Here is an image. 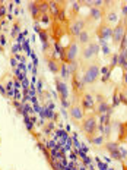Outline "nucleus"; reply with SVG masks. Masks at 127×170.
<instances>
[{
  "label": "nucleus",
  "instance_id": "nucleus-1",
  "mask_svg": "<svg viewBox=\"0 0 127 170\" xmlns=\"http://www.w3.org/2000/svg\"><path fill=\"white\" fill-rule=\"evenodd\" d=\"M98 76H99V66H98V63H92V65H89V66L85 69L83 76H82V81H83L85 85H86V84L91 85V84L97 82Z\"/></svg>",
  "mask_w": 127,
  "mask_h": 170
},
{
  "label": "nucleus",
  "instance_id": "nucleus-2",
  "mask_svg": "<svg viewBox=\"0 0 127 170\" xmlns=\"http://www.w3.org/2000/svg\"><path fill=\"white\" fill-rule=\"evenodd\" d=\"M99 50H101L99 44H97L95 41H91L88 45L83 47V50H82V59L83 60H91V59H94V57L98 56Z\"/></svg>",
  "mask_w": 127,
  "mask_h": 170
},
{
  "label": "nucleus",
  "instance_id": "nucleus-3",
  "mask_svg": "<svg viewBox=\"0 0 127 170\" xmlns=\"http://www.w3.org/2000/svg\"><path fill=\"white\" fill-rule=\"evenodd\" d=\"M97 128H98V123H97V117H95V116H89V117L85 119L83 123H82V129H83L85 134L89 135V138L95 136Z\"/></svg>",
  "mask_w": 127,
  "mask_h": 170
},
{
  "label": "nucleus",
  "instance_id": "nucleus-4",
  "mask_svg": "<svg viewBox=\"0 0 127 170\" xmlns=\"http://www.w3.org/2000/svg\"><path fill=\"white\" fill-rule=\"evenodd\" d=\"M97 35L99 37V40H104L107 41L108 38L113 37V28L105 22V23H101L98 28H97Z\"/></svg>",
  "mask_w": 127,
  "mask_h": 170
},
{
  "label": "nucleus",
  "instance_id": "nucleus-5",
  "mask_svg": "<svg viewBox=\"0 0 127 170\" xmlns=\"http://www.w3.org/2000/svg\"><path fill=\"white\" fill-rule=\"evenodd\" d=\"M78 54H79V45H78L75 41H72V43L69 44V47L66 48V63L75 62L76 57H78Z\"/></svg>",
  "mask_w": 127,
  "mask_h": 170
},
{
  "label": "nucleus",
  "instance_id": "nucleus-6",
  "mask_svg": "<svg viewBox=\"0 0 127 170\" xmlns=\"http://www.w3.org/2000/svg\"><path fill=\"white\" fill-rule=\"evenodd\" d=\"M126 26H124V23L123 22H120L114 29H113V43L116 44V45H120V41H121V38H123V35H124V32H126Z\"/></svg>",
  "mask_w": 127,
  "mask_h": 170
},
{
  "label": "nucleus",
  "instance_id": "nucleus-7",
  "mask_svg": "<svg viewBox=\"0 0 127 170\" xmlns=\"http://www.w3.org/2000/svg\"><path fill=\"white\" fill-rule=\"evenodd\" d=\"M118 147H120V145H118L117 142H107V144H105V148H107V151L111 154L113 159H116V160H123V156H121Z\"/></svg>",
  "mask_w": 127,
  "mask_h": 170
},
{
  "label": "nucleus",
  "instance_id": "nucleus-8",
  "mask_svg": "<svg viewBox=\"0 0 127 170\" xmlns=\"http://www.w3.org/2000/svg\"><path fill=\"white\" fill-rule=\"evenodd\" d=\"M85 23H86V21H83V19H76V22H73V23L70 25V34H72L73 37H79V34L85 29Z\"/></svg>",
  "mask_w": 127,
  "mask_h": 170
},
{
  "label": "nucleus",
  "instance_id": "nucleus-9",
  "mask_svg": "<svg viewBox=\"0 0 127 170\" xmlns=\"http://www.w3.org/2000/svg\"><path fill=\"white\" fill-rule=\"evenodd\" d=\"M56 85H57V91L61 97V100H67V95H69V90H67V85L64 82H61L60 79H56Z\"/></svg>",
  "mask_w": 127,
  "mask_h": 170
},
{
  "label": "nucleus",
  "instance_id": "nucleus-10",
  "mask_svg": "<svg viewBox=\"0 0 127 170\" xmlns=\"http://www.w3.org/2000/svg\"><path fill=\"white\" fill-rule=\"evenodd\" d=\"M95 112H97L98 116H99V114H104V113H110V114H111V113H113V107H111L107 101H101V103H98Z\"/></svg>",
  "mask_w": 127,
  "mask_h": 170
},
{
  "label": "nucleus",
  "instance_id": "nucleus-11",
  "mask_svg": "<svg viewBox=\"0 0 127 170\" xmlns=\"http://www.w3.org/2000/svg\"><path fill=\"white\" fill-rule=\"evenodd\" d=\"M91 32H89V29H83L80 34H79V37H78V43L80 44V45H88L89 43H91Z\"/></svg>",
  "mask_w": 127,
  "mask_h": 170
},
{
  "label": "nucleus",
  "instance_id": "nucleus-12",
  "mask_svg": "<svg viewBox=\"0 0 127 170\" xmlns=\"http://www.w3.org/2000/svg\"><path fill=\"white\" fill-rule=\"evenodd\" d=\"M94 104H95V100L91 94H85L83 98H82V109L83 110H92L94 109Z\"/></svg>",
  "mask_w": 127,
  "mask_h": 170
},
{
  "label": "nucleus",
  "instance_id": "nucleus-13",
  "mask_svg": "<svg viewBox=\"0 0 127 170\" xmlns=\"http://www.w3.org/2000/svg\"><path fill=\"white\" fill-rule=\"evenodd\" d=\"M89 18L91 21H101L102 19V10L101 7H91V12H89Z\"/></svg>",
  "mask_w": 127,
  "mask_h": 170
},
{
  "label": "nucleus",
  "instance_id": "nucleus-14",
  "mask_svg": "<svg viewBox=\"0 0 127 170\" xmlns=\"http://www.w3.org/2000/svg\"><path fill=\"white\" fill-rule=\"evenodd\" d=\"M70 116H72L73 119H76V120L83 119V109L79 107V106H73V107L70 109Z\"/></svg>",
  "mask_w": 127,
  "mask_h": 170
},
{
  "label": "nucleus",
  "instance_id": "nucleus-15",
  "mask_svg": "<svg viewBox=\"0 0 127 170\" xmlns=\"http://www.w3.org/2000/svg\"><path fill=\"white\" fill-rule=\"evenodd\" d=\"M28 9H29V12H31L32 18L38 19V16H39V9H38V3H35V1H31V3H28Z\"/></svg>",
  "mask_w": 127,
  "mask_h": 170
},
{
  "label": "nucleus",
  "instance_id": "nucleus-16",
  "mask_svg": "<svg viewBox=\"0 0 127 170\" xmlns=\"http://www.w3.org/2000/svg\"><path fill=\"white\" fill-rule=\"evenodd\" d=\"M47 65H48V69L53 72V73H59L60 72V65H57V62L54 59H48L47 60Z\"/></svg>",
  "mask_w": 127,
  "mask_h": 170
},
{
  "label": "nucleus",
  "instance_id": "nucleus-17",
  "mask_svg": "<svg viewBox=\"0 0 127 170\" xmlns=\"http://www.w3.org/2000/svg\"><path fill=\"white\" fill-rule=\"evenodd\" d=\"M60 75H61V78H63L64 81L70 78V72H69L67 63H61V65H60Z\"/></svg>",
  "mask_w": 127,
  "mask_h": 170
},
{
  "label": "nucleus",
  "instance_id": "nucleus-18",
  "mask_svg": "<svg viewBox=\"0 0 127 170\" xmlns=\"http://www.w3.org/2000/svg\"><path fill=\"white\" fill-rule=\"evenodd\" d=\"M110 116H111L110 113L99 114V125H102V126H108V125H111V117H110Z\"/></svg>",
  "mask_w": 127,
  "mask_h": 170
},
{
  "label": "nucleus",
  "instance_id": "nucleus-19",
  "mask_svg": "<svg viewBox=\"0 0 127 170\" xmlns=\"http://www.w3.org/2000/svg\"><path fill=\"white\" fill-rule=\"evenodd\" d=\"M104 135H97V136H92V138H89V141L92 142V144H95V145H102L104 144Z\"/></svg>",
  "mask_w": 127,
  "mask_h": 170
},
{
  "label": "nucleus",
  "instance_id": "nucleus-20",
  "mask_svg": "<svg viewBox=\"0 0 127 170\" xmlns=\"http://www.w3.org/2000/svg\"><path fill=\"white\" fill-rule=\"evenodd\" d=\"M126 62H127V48L118 53V66H121V65L126 63Z\"/></svg>",
  "mask_w": 127,
  "mask_h": 170
},
{
  "label": "nucleus",
  "instance_id": "nucleus-21",
  "mask_svg": "<svg viewBox=\"0 0 127 170\" xmlns=\"http://www.w3.org/2000/svg\"><path fill=\"white\" fill-rule=\"evenodd\" d=\"M48 7H50V1H41V3H38V9H39V12H42L44 15H45V12H47Z\"/></svg>",
  "mask_w": 127,
  "mask_h": 170
},
{
  "label": "nucleus",
  "instance_id": "nucleus-22",
  "mask_svg": "<svg viewBox=\"0 0 127 170\" xmlns=\"http://www.w3.org/2000/svg\"><path fill=\"white\" fill-rule=\"evenodd\" d=\"M117 65H118V53H114V54H113V60H111V63H110V70L113 72V69H114Z\"/></svg>",
  "mask_w": 127,
  "mask_h": 170
},
{
  "label": "nucleus",
  "instance_id": "nucleus-23",
  "mask_svg": "<svg viewBox=\"0 0 127 170\" xmlns=\"http://www.w3.org/2000/svg\"><path fill=\"white\" fill-rule=\"evenodd\" d=\"M126 48H127V29L124 32V35H123V38H121V41H120V51H123Z\"/></svg>",
  "mask_w": 127,
  "mask_h": 170
},
{
  "label": "nucleus",
  "instance_id": "nucleus-24",
  "mask_svg": "<svg viewBox=\"0 0 127 170\" xmlns=\"http://www.w3.org/2000/svg\"><path fill=\"white\" fill-rule=\"evenodd\" d=\"M50 10L53 12L54 16H59V7H57V3H56V1H50Z\"/></svg>",
  "mask_w": 127,
  "mask_h": 170
},
{
  "label": "nucleus",
  "instance_id": "nucleus-25",
  "mask_svg": "<svg viewBox=\"0 0 127 170\" xmlns=\"http://www.w3.org/2000/svg\"><path fill=\"white\" fill-rule=\"evenodd\" d=\"M117 21V15H116V12H110L108 15H107V23L110 25L111 22H116Z\"/></svg>",
  "mask_w": 127,
  "mask_h": 170
},
{
  "label": "nucleus",
  "instance_id": "nucleus-26",
  "mask_svg": "<svg viewBox=\"0 0 127 170\" xmlns=\"http://www.w3.org/2000/svg\"><path fill=\"white\" fill-rule=\"evenodd\" d=\"M39 40H41V43H42V44H44V43H48L47 31H44V29H41V31H39Z\"/></svg>",
  "mask_w": 127,
  "mask_h": 170
},
{
  "label": "nucleus",
  "instance_id": "nucleus-27",
  "mask_svg": "<svg viewBox=\"0 0 127 170\" xmlns=\"http://www.w3.org/2000/svg\"><path fill=\"white\" fill-rule=\"evenodd\" d=\"M51 166H53V169L54 170H63V166H61L59 161H56V159L51 160Z\"/></svg>",
  "mask_w": 127,
  "mask_h": 170
},
{
  "label": "nucleus",
  "instance_id": "nucleus-28",
  "mask_svg": "<svg viewBox=\"0 0 127 170\" xmlns=\"http://www.w3.org/2000/svg\"><path fill=\"white\" fill-rule=\"evenodd\" d=\"M38 148H39V150H41V151L44 153V156H45L47 159H50V154H48V151H47V148H45V147H44L42 144H38Z\"/></svg>",
  "mask_w": 127,
  "mask_h": 170
},
{
  "label": "nucleus",
  "instance_id": "nucleus-29",
  "mask_svg": "<svg viewBox=\"0 0 127 170\" xmlns=\"http://www.w3.org/2000/svg\"><path fill=\"white\" fill-rule=\"evenodd\" d=\"M16 32H19V23H15V25H13V28H12V37H15Z\"/></svg>",
  "mask_w": 127,
  "mask_h": 170
},
{
  "label": "nucleus",
  "instance_id": "nucleus-30",
  "mask_svg": "<svg viewBox=\"0 0 127 170\" xmlns=\"http://www.w3.org/2000/svg\"><path fill=\"white\" fill-rule=\"evenodd\" d=\"M79 9H80V3L75 1V3H73V12H75V13H78V10H79Z\"/></svg>",
  "mask_w": 127,
  "mask_h": 170
},
{
  "label": "nucleus",
  "instance_id": "nucleus-31",
  "mask_svg": "<svg viewBox=\"0 0 127 170\" xmlns=\"http://www.w3.org/2000/svg\"><path fill=\"white\" fill-rule=\"evenodd\" d=\"M118 98H120V101H123L124 104H127V97L123 94V92H121V94H118Z\"/></svg>",
  "mask_w": 127,
  "mask_h": 170
},
{
  "label": "nucleus",
  "instance_id": "nucleus-32",
  "mask_svg": "<svg viewBox=\"0 0 127 170\" xmlns=\"http://www.w3.org/2000/svg\"><path fill=\"white\" fill-rule=\"evenodd\" d=\"M121 13H123V16H127V3L121 6Z\"/></svg>",
  "mask_w": 127,
  "mask_h": 170
},
{
  "label": "nucleus",
  "instance_id": "nucleus-33",
  "mask_svg": "<svg viewBox=\"0 0 127 170\" xmlns=\"http://www.w3.org/2000/svg\"><path fill=\"white\" fill-rule=\"evenodd\" d=\"M64 15H66V12H64V9H61L60 13H59V19H60V21H64Z\"/></svg>",
  "mask_w": 127,
  "mask_h": 170
},
{
  "label": "nucleus",
  "instance_id": "nucleus-34",
  "mask_svg": "<svg viewBox=\"0 0 127 170\" xmlns=\"http://www.w3.org/2000/svg\"><path fill=\"white\" fill-rule=\"evenodd\" d=\"M4 13H6V6H0V18H3L4 16Z\"/></svg>",
  "mask_w": 127,
  "mask_h": 170
},
{
  "label": "nucleus",
  "instance_id": "nucleus-35",
  "mask_svg": "<svg viewBox=\"0 0 127 170\" xmlns=\"http://www.w3.org/2000/svg\"><path fill=\"white\" fill-rule=\"evenodd\" d=\"M48 21H50V19H48V16H47V15H42V16H41V22L48 23Z\"/></svg>",
  "mask_w": 127,
  "mask_h": 170
},
{
  "label": "nucleus",
  "instance_id": "nucleus-36",
  "mask_svg": "<svg viewBox=\"0 0 127 170\" xmlns=\"http://www.w3.org/2000/svg\"><path fill=\"white\" fill-rule=\"evenodd\" d=\"M0 44H1V45H6V37H4V35H0Z\"/></svg>",
  "mask_w": 127,
  "mask_h": 170
},
{
  "label": "nucleus",
  "instance_id": "nucleus-37",
  "mask_svg": "<svg viewBox=\"0 0 127 170\" xmlns=\"http://www.w3.org/2000/svg\"><path fill=\"white\" fill-rule=\"evenodd\" d=\"M102 50H104V53H105V54H110V48H108V45H104V47H102Z\"/></svg>",
  "mask_w": 127,
  "mask_h": 170
},
{
  "label": "nucleus",
  "instance_id": "nucleus-38",
  "mask_svg": "<svg viewBox=\"0 0 127 170\" xmlns=\"http://www.w3.org/2000/svg\"><path fill=\"white\" fill-rule=\"evenodd\" d=\"M61 104H63V109H64V107H69V101H67V100H61Z\"/></svg>",
  "mask_w": 127,
  "mask_h": 170
},
{
  "label": "nucleus",
  "instance_id": "nucleus-39",
  "mask_svg": "<svg viewBox=\"0 0 127 170\" xmlns=\"http://www.w3.org/2000/svg\"><path fill=\"white\" fill-rule=\"evenodd\" d=\"M37 90H38L39 92L42 91V82H41V81H38V88H37Z\"/></svg>",
  "mask_w": 127,
  "mask_h": 170
},
{
  "label": "nucleus",
  "instance_id": "nucleus-40",
  "mask_svg": "<svg viewBox=\"0 0 127 170\" xmlns=\"http://www.w3.org/2000/svg\"><path fill=\"white\" fill-rule=\"evenodd\" d=\"M0 94H1V95H6V91H4V87H3V85H0Z\"/></svg>",
  "mask_w": 127,
  "mask_h": 170
},
{
  "label": "nucleus",
  "instance_id": "nucleus-41",
  "mask_svg": "<svg viewBox=\"0 0 127 170\" xmlns=\"http://www.w3.org/2000/svg\"><path fill=\"white\" fill-rule=\"evenodd\" d=\"M123 81H124V84L127 85V72H123Z\"/></svg>",
  "mask_w": 127,
  "mask_h": 170
},
{
  "label": "nucleus",
  "instance_id": "nucleus-42",
  "mask_svg": "<svg viewBox=\"0 0 127 170\" xmlns=\"http://www.w3.org/2000/svg\"><path fill=\"white\" fill-rule=\"evenodd\" d=\"M10 63H12V66L15 68V66H16V59H15V57H12V59H10Z\"/></svg>",
  "mask_w": 127,
  "mask_h": 170
},
{
  "label": "nucleus",
  "instance_id": "nucleus-43",
  "mask_svg": "<svg viewBox=\"0 0 127 170\" xmlns=\"http://www.w3.org/2000/svg\"><path fill=\"white\" fill-rule=\"evenodd\" d=\"M15 87H16V88H20V84H19L18 81H15Z\"/></svg>",
  "mask_w": 127,
  "mask_h": 170
},
{
  "label": "nucleus",
  "instance_id": "nucleus-44",
  "mask_svg": "<svg viewBox=\"0 0 127 170\" xmlns=\"http://www.w3.org/2000/svg\"><path fill=\"white\" fill-rule=\"evenodd\" d=\"M18 50H19V47H18V45H15V47H13V53H16Z\"/></svg>",
  "mask_w": 127,
  "mask_h": 170
},
{
  "label": "nucleus",
  "instance_id": "nucleus-45",
  "mask_svg": "<svg viewBox=\"0 0 127 170\" xmlns=\"http://www.w3.org/2000/svg\"><path fill=\"white\" fill-rule=\"evenodd\" d=\"M37 125H39V126H42V125H44V120H42V119H41V120H39V122H38V123H37Z\"/></svg>",
  "mask_w": 127,
  "mask_h": 170
},
{
  "label": "nucleus",
  "instance_id": "nucleus-46",
  "mask_svg": "<svg viewBox=\"0 0 127 170\" xmlns=\"http://www.w3.org/2000/svg\"><path fill=\"white\" fill-rule=\"evenodd\" d=\"M80 170H85V166H80Z\"/></svg>",
  "mask_w": 127,
  "mask_h": 170
},
{
  "label": "nucleus",
  "instance_id": "nucleus-47",
  "mask_svg": "<svg viewBox=\"0 0 127 170\" xmlns=\"http://www.w3.org/2000/svg\"><path fill=\"white\" fill-rule=\"evenodd\" d=\"M124 128H127V123H126V126H124Z\"/></svg>",
  "mask_w": 127,
  "mask_h": 170
},
{
  "label": "nucleus",
  "instance_id": "nucleus-48",
  "mask_svg": "<svg viewBox=\"0 0 127 170\" xmlns=\"http://www.w3.org/2000/svg\"><path fill=\"white\" fill-rule=\"evenodd\" d=\"M0 26H1V25H0Z\"/></svg>",
  "mask_w": 127,
  "mask_h": 170
}]
</instances>
